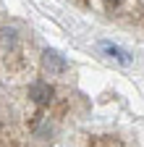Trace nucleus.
Masks as SVG:
<instances>
[{"mask_svg":"<svg viewBox=\"0 0 144 147\" xmlns=\"http://www.w3.org/2000/svg\"><path fill=\"white\" fill-rule=\"evenodd\" d=\"M100 47H102L107 55H110V58H115L118 63H123V66H126V63H131V55L126 53V50H121V47H115V45H110V42H102Z\"/></svg>","mask_w":144,"mask_h":147,"instance_id":"7ed1b4c3","label":"nucleus"},{"mask_svg":"<svg viewBox=\"0 0 144 147\" xmlns=\"http://www.w3.org/2000/svg\"><path fill=\"white\" fill-rule=\"evenodd\" d=\"M66 68H68V63L60 58L58 53H52V50L45 53V71H50V74H63Z\"/></svg>","mask_w":144,"mask_h":147,"instance_id":"f257e3e1","label":"nucleus"},{"mask_svg":"<svg viewBox=\"0 0 144 147\" xmlns=\"http://www.w3.org/2000/svg\"><path fill=\"white\" fill-rule=\"evenodd\" d=\"M29 95H31L34 102H50L52 100V87L50 84H31Z\"/></svg>","mask_w":144,"mask_h":147,"instance_id":"f03ea898","label":"nucleus"}]
</instances>
